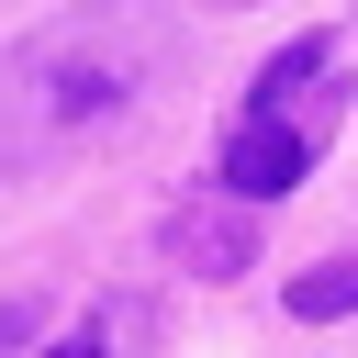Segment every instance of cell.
I'll return each mask as SVG.
<instances>
[{
    "label": "cell",
    "mask_w": 358,
    "mask_h": 358,
    "mask_svg": "<svg viewBox=\"0 0 358 358\" xmlns=\"http://www.w3.org/2000/svg\"><path fill=\"white\" fill-rule=\"evenodd\" d=\"M56 358H101V347H56Z\"/></svg>",
    "instance_id": "8992f818"
},
{
    "label": "cell",
    "mask_w": 358,
    "mask_h": 358,
    "mask_svg": "<svg viewBox=\"0 0 358 358\" xmlns=\"http://www.w3.org/2000/svg\"><path fill=\"white\" fill-rule=\"evenodd\" d=\"M168 78H179V22L145 0H90V11L11 34L0 45V179L112 145Z\"/></svg>",
    "instance_id": "6da1fadb"
},
{
    "label": "cell",
    "mask_w": 358,
    "mask_h": 358,
    "mask_svg": "<svg viewBox=\"0 0 358 358\" xmlns=\"http://www.w3.org/2000/svg\"><path fill=\"white\" fill-rule=\"evenodd\" d=\"M213 179H224V190H246V201H280L291 179H313V134H302L291 112H246V123L224 134Z\"/></svg>",
    "instance_id": "3957f363"
},
{
    "label": "cell",
    "mask_w": 358,
    "mask_h": 358,
    "mask_svg": "<svg viewBox=\"0 0 358 358\" xmlns=\"http://www.w3.org/2000/svg\"><path fill=\"white\" fill-rule=\"evenodd\" d=\"M291 313H302V324L358 313V246H347V257H324V268H302V280H291Z\"/></svg>",
    "instance_id": "5b68a950"
},
{
    "label": "cell",
    "mask_w": 358,
    "mask_h": 358,
    "mask_svg": "<svg viewBox=\"0 0 358 358\" xmlns=\"http://www.w3.org/2000/svg\"><path fill=\"white\" fill-rule=\"evenodd\" d=\"M324 67H336V45H324V34H313V45H280V56L257 67V112H291V101H302Z\"/></svg>",
    "instance_id": "277c9868"
},
{
    "label": "cell",
    "mask_w": 358,
    "mask_h": 358,
    "mask_svg": "<svg viewBox=\"0 0 358 358\" xmlns=\"http://www.w3.org/2000/svg\"><path fill=\"white\" fill-rule=\"evenodd\" d=\"M157 257L190 268V280H235V268L257 257V201H246V190L224 201V179H213L201 201H179V213L157 224Z\"/></svg>",
    "instance_id": "7a4b0ae2"
}]
</instances>
